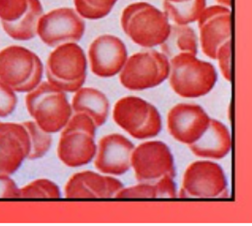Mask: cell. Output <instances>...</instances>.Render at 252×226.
Masks as SVG:
<instances>
[{
	"mask_svg": "<svg viewBox=\"0 0 252 226\" xmlns=\"http://www.w3.org/2000/svg\"><path fill=\"white\" fill-rule=\"evenodd\" d=\"M231 40L221 45L217 53V61L219 62L221 73L228 82L231 81Z\"/></svg>",
	"mask_w": 252,
	"mask_h": 226,
	"instance_id": "cell-29",
	"label": "cell"
},
{
	"mask_svg": "<svg viewBox=\"0 0 252 226\" xmlns=\"http://www.w3.org/2000/svg\"><path fill=\"white\" fill-rule=\"evenodd\" d=\"M135 146L126 136L113 133L102 137L97 145L95 168L105 175L121 176L131 168V155Z\"/></svg>",
	"mask_w": 252,
	"mask_h": 226,
	"instance_id": "cell-15",
	"label": "cell"
},
{
	"mask_svg": "<svg viewBox=\"0 0 252 226\" xmlns=\"http://www.w3.org/2000/svg\"><path fill=\"white\" fill-rule=\"evenodd\" d=\"M26 104L34 122L51 134L62 131L73 115L66 94L49 82L41 83L30 92Z\"/></svg>",
	"mask_w": 252,
	"mask_h": 226,
	"instance_id": "cell-3",
	"label": "cell"
},
{
	"mask_svg": "<svg viewBox=\"0 0 252 226\" xmlns=\"http://www.w3.org/2000/svg\"><path fill=\"white\" fill-rule=\"evenodd\" d=\"M202 52L211 60H217L221 45L231 40V10L222 5L206 7L198 19Z\"/></svg>",
	"mask_w": 252,
	"mask_h": 226,
	"instance_id": "cell-12",
	"label": "cell"
},
{
	"mask_svg": "<svg viewBox=\"0 0 252 226\" xmlns=\"http://www.w3.org/2000/svg\"><path fill=\"white\" fill-rule=\"evenodd\" d=\"M155 183L158 190V198H174L177 196V189L174 178L164 176Z\"/></svg>",
	"mask_w": 252,
	"mask_h": 226,
	"instance_id": "cell-30",
	"label": "cell"
},
{
	"mask_svg": "<svg viewBox=\"0 0 252 226\" xmlns=\"http://www.w3.org/2000/svg\"><path fill=\"white\" fill-rule=\"evenodd\" d=\"M43 64L31 50L17 45L0 51V80L16 93H30L42 81Z\"/></svg>",
	"mask_w": 252,
	"mask_h": 226,
	"instance_id": "cell-5",
	"label": "cell"
},
{
	"mask_svg": "<svg viewBox=\"0 0 252 226\" xmlns=\"http://www.w3.org/2000/svg\"><path fill=\"white\" fill-rule=\"evenodd\" d=\"M124 188V184L114 177L88 170L74 174L68 180L64 194L67 198H111Z\"/></svg>",
	"mask_w": 252,
	"mask_h": 226,
	"instance_id": "cell-16",
	"label": "cell"
},
{
	"mask_svg": "<svg viewBox=\"0 0 252 226\" xmlns=\"http://www.w3.org/2000/svg\"><path fill=\"white\" fill-rule=\"evenodd\" d=\"M207 0H189L187 2L173 3L167 0L163 1L164 13L176 25L188 26L197 22L200 15L207 7Z\"/></svg>",
	"mask_w": 252,
	"mask_h": 226,
	"instance_id": "cell-22",
	"label": "cell"
},
{
	"mask_svg": "<svg viewBox=\"0 0 252 226\" xmlns=\"http://www.w3.org/2000/svg\"><path fill=\"white\" fill-rule=\"evenodd\" d=\"M170 60L161 52L150 50L133 54L120 72V82L129 91L139 92L160 86L169 77Z\"/></svg>",
	"mask_w": 252,
	"mask_h": 226,
	"instance_id": "cell-7",
	"label": "cell"
},
{
	"mask_svg": "<svg viewBox=\"0 0 252 226\" xmlns=\"http://www.w3.org/2000/svg\"><path fill=\"white\" fill-rule=\"evenodd\" d=\"M88 61L77 43L59 45L49 56L46 67L48 82L64 93H76L87 80Z\"/></svg>",
	"mask_w": 252,
	"mask_h": 226,
	"instance_id": "cell-4",
	"label": "cell"
},
{
	"mask_svg": "<svg viewBox=\"0 0 252 226\" xmlns=\"http://www.w3.org/2000/svg\"><path fill=\"white\" fill-rule=\"evenodd\" d=\"M86 32L84 19L73 8H58L42 15L37 35L49 47L79 42Z\"/></svg>",
	"mask_w": 252,
	"mask_h": 226,
	"instance_id": "cell-10",
	"label": "cell"
},
{
	"mask_svg": "<svg viewBox=\"0 0 252 226\" xmlns=\"http://www.w3.org/2000/svg\"><path fill=\"white\" fill-rule=\"evenodd\" d=\"M228 184L220 165L209 161L192 162L187 168L181 198H224L228 197Z\"/></svg>",
	"mask_w": 252,
	"mask_h": 226,
	"instance_id": "cell-8",
	"label": "cell"
},
{
	"mask_svg": "<svg viewBox=\"0 0 252 226\" xmlns=\"http://www.w3.org/2000/svg\"><path fill=\"white\" fill-rule=\"evenodd\" d=\"M61 196L59 186L49 179H37L20 189L22 198H60Z\"/></svg>",
	"mask_w": 252,
	"mask_h": 226,
	"instance_id": "cell-25",
	"label": "cell"
},
{
	"mask_svg": "<svg viewBox=\"0 0 252 226\" xmlns=\"http://www.w3.org/2000/svg\"><path fill=\"white\" fill-rule=\"evenodd\" d=\"M128 59L124 41L112 34L98 36L89 49L92 72L100 78H112L120 74Z\"/></svg>",
	"mask_w": 252,
	"mask_h": 226,
	"instance_id": "cell-13",
	"label": "cell"
},
{
	"mask_svg": "<svg viewBox=\"0 0 252 226\" xmlns=\"http://www.w3.org/2000/svg\"><path fill=\"white\" fill-rule=\"evenodd\" d=\"M167 1H170V2H173V3H181V2H187L189 0H167Z\"/></svg>",
	"mask_w": 252,
	"mask_h": 226,
	"instance_id": "cell-33",
	"label": "cell"
},
{
	"mask_svg": "<svg viewBox=\"0 0 252 226\" xmlns=\"http://www.w3.org/2000/svg\"><path fill=\"white\" fill-rule=\"evenodd\" d=\"M95 134L81 129H63L58 146V157L64 165L76 168L94 161L97 151Z\"/></svg>",
	"mask_w": 252,
	"mask_h": 226,
	"instance_id": "cell-17",
	"label": "cell"
},
{
	"mask_svg": "<svg viewBox=\"0 0 252 226\" xmlns=\"http://www.w3.org/2000/svg\"><path fill=\"white\" fill-rule=\"evenodd\" d=\"M20 189L9 175H0V198H19Z\"/></svg>",
	"mask_w": 252,
	"mask_h": 226,
	"instance_id": "cell-31",
	"label": "cell"
},
{
	"mask_svg": "<svg viewBox=\"0 0 252 226\" xmlns=\"http://www.w3.org/2000/svg\"><path fill=\"white\" fill-rule=\"evenodd\" d=\"M26 14L14 23H1L4 32L11 38L19 41H29L37 35L38 21L43 15V6L40 0H29Z\"/></svg>",
	"mask_w": 252,
	"mask_h": 226,
	"instance_id": "cell-21",
	"label": "cell"
},
{
	"mask_svg": "<svg viewBox=\"0 0 252 226\" xmlns=\"http://www.w3.org/2000/svg\"><path fill=\"white\" fill-rule=\"evenodd\" d=\"M160 50L169 60L181 54L197 56L198 36L189 25H171L170 33L166 40L160 45Z\"/></svg>",
	"mask_w": 252,
	"mask_h": 226,
	"instance_id": "cell-20",
	"label": "cell"
},
{
	"mask_svg": "<svg viewBox=\"0 0 252 226\" xmlns=\"http://www.w3.org/2000/svg\"><path fill=\"white\" fill-rule=\"evenodd\" d=\"M189 147L192 154L198 158L221 160L230 153L231 135L224 124L211 119L205 133Z\"/></svg>",
	"mask_w": 252,
	"mask_h": 226,
	"instance_id": "cell-18",
	"label": "cell"
},
{
	"mask_svg": "<svg viewBox=\"0 0 252 226\" xmlns=\"http://www.w3.org/2000/svg\"><path fill=\"white\" fill-rule=\"evenodd\" d=\"M113 119L122 129L137 140L154 138L162 129L158 108L141 97H126L117 101Z\"/></svg>",
	"mask_w": 252,
	"mask_h": 226,
	"instance_id": "cell-6",
	"label": "cell"
},
{
	"mask_svg": "<svg viewBox=\"0 0 252 226\" xmlns=\"http://www.w3.org/2000/svg\"><path fill=\"white\" fill-rule=\"evenodd\" d=\"M119 0H74L77 13L88 20L107 17Z\"/></svg>",
	"mask_w": 252,
	"mask_h": 226,
	"instance_id": "cell-24",
	"label": "cell"
},
{
	"mask_svg": "<svg viewBox=\"0 0 252 226\" xmlns=\"http://www.w3.org/2000/svg\"><path fill=\"white\" fill-rule=\"evenodd\" d=\"M28 130L31 139V152L29 160H38L46 156L52 146V135L42 129L34 121L23 123Z\"/></svg>",
	"mask_w": 252,
	"mask_h": 226,
	"instance_id": "cell-23",
	"label": "cell"
},
{
	"mask_svg": "<svg viewBox=\"0 0 252 226\" xmlns=\"http://www.w3.org/2000/svg\"><path fill=\"white\" fill-rule=\"evenodd\" d=\"M169 84L179 97L198 98L212 92L218 82L214 65L196 56L181 54L170 60Z\"/></svg>",
	"mask_w": 252,
	"mask_h": 226,
	"instance_id": "cell-2",
	"label": "cell"
},
{
	"mask_svg": "<svg viewBox=\"0 0 252 226\" xmlns=\"http://www.w3.org/2000/svg\"><path fill=\"white\" fill-rule=\"evenodd\" d=\"M121 25L135 44L148 49L160 46L171 31V24L165 13L147 2H135L126 6Z\"/></svg>",
	"mask_w": 252,
	"mask_h": 226,
	"instance_id": "cell-1",
	"label": "cell"
},
{
	"mask_svg": "<svg viewBox=\"0 0 252 226\" xmlns=\"http://www.w3.org/2000/svg\"><path fill=\"white\" fill-rule=\"evenodd\" d=\"M29 0H0L1 23H14L28 11Z\"/></svg>",
	"mask_w": 252,
	"mask_h": 226,
	"instance_id": "cell-26",
	"label": "cell"
},
{
	"mask_svg": "<svg viewBox=\"0 0 252 226\" xmlns=\"http://www.w3.org/2000/svg\"><path fill=\"white\" fill-rule=\"evenodd\" d=\"M116 198H158L156 183H139L136 186L124 188L115 196Z\"/></svg>",
	"mask_w": 252,
	"mask_h": 226,
	"instance_id": "cell-27",
	"label": "cell"
},
{
	"mask_svg": "<svg viewBox=\"0 0 252 226\" xmlns=\"http://www.w3.org/2000/svg\"><path fill=\"white\" fill-rule=\"evenodd\" d=\"M131 167L139 183H155L164 176H176L172 152L160 141H148L135 147Z\"/></svg>",
	"mask_w": 252,
	"mask_h": 226,
	"instance_id": "cell-9",
	"label": "cell"
},
{
	"mask_svg": "<svg viewBox=\"0 0 252 226\" xmlns=\"http://www.w3.org/2000/svg\"><path fill=\"white\" fill-rule=\"evenodd\" d=\"M18 104V97L15 92L0 80V118L11 115Z\"/></svg>",
	"mask_w": 252,
	"mask_h": 226,
	"instance_id": "cell-28",
	"label": "cell"
},
{
	"mask_svg": "<svg viewBox=\"0 0 252 226\" xmlns=\"http://www.w3.org/2000/svg\"><path fill=\"white\" fill-rule=\"evenodd\" d=\"M218 3H220L222 6H225V7H228L230 8L231 7V0H216Z\"/></svg>",
	"mask_w": 252,
	"mask_h": 226,
	"instance_id": "cell-32",
	"label": "cell"
},
{
	"mask_svg": "<svg viewBox=\"0 0 252 226\" xmlns=\"http://www.w3.org/2000/svg\"><path fill=\"white\" fill-rule=\"evenodd\" d=\"M31 139L23 124L0 123V175H12L29 158Z\"/></svg>",
	"mask_w": 252,
	"mask_h": 226,
	"instance_id": "cell-14",
	"label": "cell"
},
{
	"mask_svg": "<svg viewBox=\"0 0 252 226\" xmlns=\"http://www.w3.org/2000/svg\"><path fill=\"white\" fill-rule=\"evenodd\" d=\"M74 113H84L91 117L96 128L102 127L109 116L110 102L101 91L94 88H81L72 99Z\"/></svg>",
	"mask_w": 252,
	"mask_h": 226,
	"instance_id": "cell-19",
	"label": "cell"
},
{
	"mask_svg": "<svg viewBox=\"0 0 252 226\" xmlns=\"http://www.w3.org/2000/svg\"><path fill=\"white\" fill-rule=\"evenodd\" d=\"M210 121V116L202 106L194 103H179L169 111L167 127L176 141L189 146L201 138Z\"/></svg>",
	"mask_w": 252,
	"mask_h": 226,
	"instance_id": "cell-11",
	"label": "cell"
}]
</instances>
